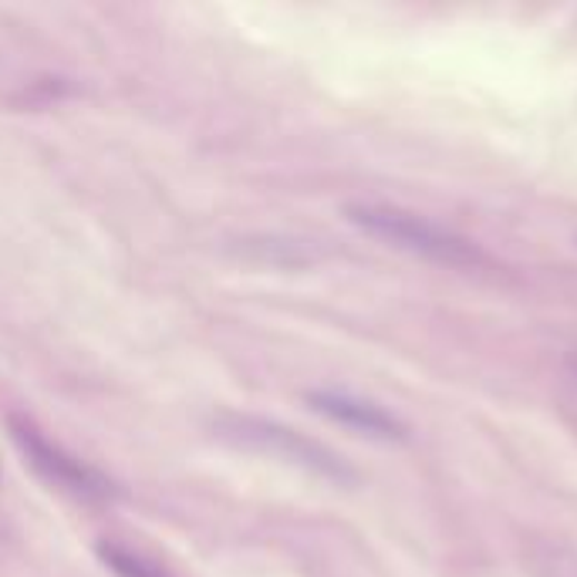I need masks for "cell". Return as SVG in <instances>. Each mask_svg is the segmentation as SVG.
<instances>
[{
  "label": "cell",
  "instance_id": "cell-2",
  "mask_svg": "<svg viewBox=\"0 0 577 577\" xmlns=\"http://www.w3.org/2000/svg\"><path fill=\"white\" fill-rule=\"evenodd\" d=\"M219 432L226 439H234L247 449H257V452H267V456H277V459H287V463L301 467V470H311L324 480H334V483H352L355 473L344 467V459L334 456L327 446L281 426V422H267V419H257V415H226L219 419Z\"/></svg>",
  "mask_w": 577,
  "mask_h": 577
},
{
  "label": "cell",
  "instance_id": "cell-4",
  "mask_svg": "<svg viewBox=\"0 0 577 577\" xmlns=\"http://www.w3.org/2000/svg\"><path fill=\"white\" fill-rule=\"evenodd\" d=\"M311 409L327 415L331 422L344 426V429H355L369 439H385V442H399L405 439V426L382 405L349 395V392H311L307 395Z\"/></svg>",
  "mask_w": 577,
  "mask_h": 577
},
{
  "label": "cell",
  "instance_id": "cell-6",
  "mask_svg": "<svg viewBox=\"0 0 577 577\" xmlns=\"http://www.w3.org/2000/svg\"><path fill=\"white\" fill-rule=\"evenodd\" d=\"M101 557L105 564L119 574V577H169L159 564L146 560L143 554L129 550V547H119V544H105L101 547Z\"/></svg>",
  "mask_w": 577,
  "mask_h": 577
},
{
  "label": "cell",
  "instance_id": "cell-5",
  "mask_svg": "<svg viewBox=\"0 0 577 577\" xmlns=\"http://www.w3.org/2000/svg\"><path fill=\"white\" fill-rule=\"evenodd\" d=\"M530 577H577V550L564 540L530 537L524 547Z\"/></svg>",
  "mask_w": 577,
  "mask_h": 577
},
{
  "label": "cell",
  "instance_id": "cell-3",
  "mask_svg": "<svg viewBox=\"0 0 577 577\" xmlns=\"http://www.w3.org/2000/svg\"><path fill=\"white\" fill-rule=\"evenodd\" d=\"M11 429H14L18 446L28 456V463L48 483H55L58 490L75 493V497H85V500H101V497L111 493V483L101 473H95L91 467H85L78 456H71L68 449H61L58 442H51L38 426H31L25 419H11Z\"/></svg>",
  "mask_w": 577,
  "mask_h": 577
},
{
  "label": "cell",
  "instance_id": "cell-1",
  "mask_svg": "<svg viewBox=\"0 0 577 577\" xmlns=\"http://www.w3.org/2000/svg\"><path fill=\"white\" fill-rule=\"evenodd\" d=\"M349 219L359 229H365L369 237L382 241L385 247L405 251L412 257H422V261H432L442 267L473 271V267L487 264L483 251L473 241L459 237V234H452V229H446V226H439L419 213L399 209V206L355 203V206H349Z\"/></svg>",
  "mask_w": 577,
  "mask_h": 577
}]
</instances>
